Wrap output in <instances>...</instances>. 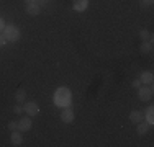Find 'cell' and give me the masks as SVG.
<instances>
[{
	"label": "cell",
	"instance_id": "obj_1",
	"mask_svg": "<svg viewBox=\"0 0 154 147\" xmlns=\"http://www.w3.org/2000/svg\"><path fill=\"white\" fill-rule=\"evenodd\" d=\"M54 105L59 106V108H66V106L71 105V100H72V93L67 87H59L56 92H54Z\"/></svg>",
	"mask_w": 154,
	"mask_h": 147
},
{
	"label": "cell",
	"instance_id": "obj_2",
	"mask_svg": "<svg viewBox=\"0 0 154 147\" xmlns=\"http://www.w3.org/2000/svg\"><path fill=\"white\" fill-rule=\"evenodd\" d=\"M2 34H3V38L7 39V41H10V43H15L20 39V28L17 26V25H5V28H3V31H2Z\"/></svg>",
	"mask_w": 154,
	"mask_h": 147
},
{
	"label": "cell",
	"instance_id": "obj_3",
	"mask_svg": "<svg viewBox=\"0 0 154 147\" xmlns=\"http://www.w3.org/2000/svg\"><path fill=\"white\" fill-rule=\"evenodd\" d=\"M138 98L141 101H151L152 100V87L151 85H141L138 88Z\"/></svg>",
	"mask_w": 154,
	"mask_h": 147
},
{
	"label": "cell",
	"instance_id": "obj_4",
	"mask_svg": "<svg viewBox=\"0 0 154 147\" xmlns=\"http://www.w3.org/2000/svg\"><path fill=\"white\" fill-rule=\"evenodd\" d=\"M23 111L26 113L28 116H36L39 113V105L36 101H26L25 103V106H23Z\"/></svg>",
	"mask_w": 154,
	"mask_h": 147
},
{
	"label": "cell",
	"instance_id": "obj_5",
	"mask_svg": "<svg viewBox=\"0 0 154 147\" xmlns=\"http://www.w3.org/2000/svg\"><path fill=\"white\" fill-rule=\"evenodd\" d=\"M61 121H62V123H66V124H69V123H72V121H74V111H72L71 106L62 108V111H61Z\"/></svg>",
	"mask_w": 154,
	"mask_h": 147
},
{
	"label": "cell",
	"instance_id": "obj_6",
	"mask_svg": "<svg viewBox=\"0 0 154 147\" xmlns=\"http://www.w3.org/2000/svg\"><path fill=\"white\" fill-rule=\"evenodd\" d=\"M72 8L75 12H85L89 8V0H72Z\"/></svg>",
	"mask_w": 154,
	"mask_h": 147
},
{
	"label": "cell",
	"instance_id": "obj_7",
	"mask_svg": "<svg viewBox=\"0 0 154 147\" xmlns=\"http://www.w3.org/2000/svg\"><path fill=\"white\" fill-rule=\"evenodd\" d=\"M143 119H144V113H143L141 110H133V111L130 113V121H131L133 124L141 123Z\"/></svg>",
	"mask_w": 154,
	"mask_h": 147
},
{
	"label": "cell",
	"instance_id": "obj_8",
	"mask_svg": "<svg viewBox=\"0 0 154 147\" xmlns=\"http://www.w3.org/2000/svg\"><path fill=\"white\" fill-rule=\"evenodd\" d=\"M139 80H141L143 85H152V80H154V74L151 70H146L139 75Z\"/></svg>",
	"mask_w": 154,
	"mask_h": 147
},
{
	"label": "cell",
	"instance_id": "obj_9",
	"mask_svg": "<svg viewBox=\"0 0 154 147\" xmlns=\"http://www.w3.org/2000/svg\"><path fill=\"white\" fill-rule=\"evenodd\" d=\"M39 10H41V7H39L38 2H30V3H26V13L31 15V16L39 15Z\"/></svg>",
	"mask_w": 154,
	"mask_h": 147
},
{
	"label": "cell",
	"instance_id": "obj_10",
	"mask_svg": "<svg viewBox=\"0 0 154 147\" xmlns=\"http://www.w3.org/2000/svg\"><path fill=\"white\" fill-rule=\"evenodd\" d=\"M31 126H33L31 118H21V119L18 121V131H30Z\"/></svg>",
	"mask_w": 154,
	"mask_h": 147
},
{
	"label": "cell",
	"instance_id": "obj_11",
	"mask_svg": "<svg viewBox=\"0 0 154 147\" xmlns=\"http://www.w3.org/2000/svg\"><path fill=\"white\" fill-rule=\"evenodd\" d=\"M10 141H12L13 146H21V142H23V136H21L20 131H12V136H10Z\"/></svg>",
	"mask_w": 154,
	"mask_h": 147
},
{
	"label": "cell",
	"instance_id": "obj_12",
	"mask_svg": "<svg viewBox=\"0 0 154 147\" xmlns=\"http://www.w3.org/2000/svg\"><path fill=\"white\" fill-rule=\"evenodd\" d=\"M149 128H151V124H148L144 119L141 121V123H138V136H144V134H148V131H149Z\"/></svg>",
	"mask_w": 154,
	"mask_h": 147
},
{
	"label": "cell",
	"instance_id": "obj_13",
	"mask_svg": "<svg viewBox=\"0 0 154 147\" xmlns=\"http://www.w3.org/2000/svg\"><path fill=\"white\" fill-rule=\"evenodd\" d=\"M139 51L143 54H151L152 52V41H143L139 46Z\"/></svg>",
	"mask_w": 154,
	"mask_h": 147
},
{
	"label": "cell",
	"instance_id": "obj_14",
	"mask_svg": "<svg viewBox=\"0 0 154 147\" xmlns=\"http://www.w3.org/2000/svg\"><path fill=\"white\" fill-rule=\"evenodd\" d=\"M152 113H154V108L152 106H148L146 108V113H144V119H146V123L148 124H154V116H152Z\"/></svg>",
	"mask_w": 154,
	"mask_h": 147
},
{
	"label": "cell",
	"instance_id": "obj_15",
	"mask_svg": "<svg viewBox=\"0 0 154 147\" xmlns=\"http://www.w3.org/2000/svg\"><path fill=\"white\" fill-rule=\"evenodd\" d=\"M15 100H17V103H25V101H26V92H25L23 88H18V90H17Z\"/></svg>",
	"mask_w": 154,
	"mask_h": 147
},
{
	"label": "cell",
	"instance_id": "obj_16",
	"mask_svg": "<svg viewBox=\"0 0 154 147\" xmlns=\"http://www.w3.org/2000/svg\"><path fill=\"white\" fill-rule=\"evenodd\" d=\"M139 36H141L143 41H152V34L148 29H141V31H139Z\"/></svg>",
	"mask_w": 154,
	"mask_h": 147
},
{
	"label": "cell",
	"instance_id": "obj_17",
	"mask_svg": "<svg viewBox=\"0 0 154 147\" xmlns=\"http://www.w3.org/2000/svg\"><path fill=\"white\" fill-rule=\"evenodd\" d=\"M8 129L10 131H17L18 129V123H15V121H10V123H8Z\"/></svg>",
	"mask_w": 154,
	"mask_h": 147
},
{
	"label": "cell",
	"instance_id": "obj_18",
	"mask_svg": "<svg viewBox=\"0 0 154 147\" xmlns=\"http://www.w3.org/2000/svg\"><path fill=\"white\" fill-rule=\"evenodd\" d=\"M13 111H15L17 115H21V113H23V106H20V105H15V106H13Z\"/></svg>",
	"mask_w": 154,
	"mask_h": 147
},
{
	"label": "cell",
	"instance_id": "obj_19",
	"mask_svg": "<svg viewBox=\"0 0 154 147\" xmlns=\"http://www.w3.org/2000/svg\"><path fill=\"white\" fill-rule=\"evenodd\" d=\"M131 85H133V88H139L143 83H141V80H139V79H136V80H133V83H131Z\"/></svg>",
	"mask_w": 154,
	"mask_h": 147
},
{
	"label": "cell",
	"instance_id": "obj_20",
	"mask_svg": "<svg viewBox=\"0 0 154 147\" xmlns=\"http://www.w3.org/2000/svg\"><path fill=\"white\" fill-rule=\"evenodd\" d=\"M152 2L154 0H141V5L143 7H149V5H152Z\"/></svg>",
	"mask_w": 154,
	"mask_h": 147
},
{
	"label": "cell",
	"instance_id": "obj_21",
	"mask_svg": "<svg viewBox=\"0 0 154 147\" xmlns=\"http://www.w3.org/2000/svg\"><path fill=\"white\" fill-rule=\"evenodd\" d=\"M5 43H7V39L3 38V34L0 33V47H2V46H5Z\"/></svg>",
	"mask_w": 154,
	"mask_h": 147
},
{
	"label": "cell",
	"instance_id": "obj_22",
	"mask_svg": "<svg viewBox=\"0 0 154 147\" xmlns=\"http://www.w3.org/2000/svg\"><path fill=\"white\" fill-rule=\"evenodd\" d=\"M3 28H5V21H3V18L0 16V33L3 31Z\"/></svg>",
	"mask_w": 154,
	"mask_h": 147
},
{
	"label": "cell",
	"instance_id": "obj_23",
	"mask_svg": "<svg viewBox=\"0 0 154 147\" xmlns=\"http://www.w3.org/2000/svg\"><path fill=\"white\" fill-rule=\"evenodd\" d=\"M38 3H39V7H41V5H46L48 0H38Z\"/></svg>",
	"mask_w": 154,
	"mask_h": 147
},
{
	"label": "cell",
	"instance_id": "obj_24",
	"mask_svg": "<svg viewBox=\"0 0 154 147\" xmlns=\"http://www.w3.org/2000/svg\"><path fill=\"white\" fill-rule=\"evenodd\" d=\"M26 3H30V2H38V0H25Z\"/></svg>",
	"mask_w": 154,
	"mask_h": 147
}]
</instances>
